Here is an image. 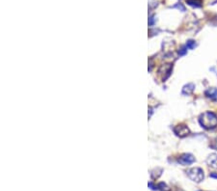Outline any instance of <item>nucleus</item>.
Returning a JSON list of instances; mask_svg holds the SVG:
<instances>
[{"label": "nucleus", "instance_id": "f257e3e1", "mask_svg": "<svg viewBox=\"0 0 217 191\" xmlns=\"http://www.w3.org/2000/svg\"><path fill=\"white\" fill-rule=\"evenodd\" d=\"M199 123L202 127L207 128V130L214 128L217 126V115L210 111L205 112L200 116Z\"/></svg>", "mask_w": 217, "mask_h": 191}, {"label": "nucleus", "instance_id": "f03ea898", "mask_svg": "<svg viewBox=\"0 0 217 191\" xmlns=\"http://www.w3.org/2000/svg\"><path fill=\"white\" fill-rule=\"evenodd\" d=\"M188 178L195 182H201L204 179V172L201 168H191L186 171Z\"/></svg>", "mask_w": 217, "mask_h": 191}, {"label": "nucleus", "instance_id": "7ed1b4c3", "mask_svg": "<svg viewBox=\"0 0 217 191\" xmlns=\"http://www.w3.org/2000/svg\"><path fill=\"white\" fill-rule=\"evenodd\" d=\"M174 132L179 137H185L189 134V128L185 124H179L174 128Z\"/></svg>", "mask_w": 217, "mask_h": 191}, {"label": "nucleus", "instance_id": "20e7f679", "mask_svg": "<svg viewBox=\"0 0 217 191\" xmlns=\"http://www.w3.org/2000/svg\"><path fill=\"white\" fill-rule=\"evenodd\" d=\"M179 162L182 165H189L195 162V157L190 153H184L179 158Z\"/></svg>", "mask_w": 217, "mask_h": 191}, {"label": "nucleus", "instance_id": "39448f33", "mask_svg": "<svg viewBox=\"0 0 217 191\" xmlns=\"http://www.w3.org/2000/svg\"><path fill=\"white\" fill-rule=\"evenodd\" d=\"M207 162L208 164V166H210L214 169H217V155H210L207 159Z\"/></svg>", "mask_w": 217, "mask_h": 191}, {"label": "nucleus", "instance_id": "423d86ee", "mask_svg": "<svg viewBox=\"0 0 217 191\" xmlns=\"http://www.w3.org/2000/svg\"><path fill=\"white\" fill-rule=\"evenodd\" d=\"M205 96L210 100H217V89L216 88H208L205 91Z\"/></svg>", "mask_w": 217, "mask_h": 191}, {"label": "nucleus", "instance_id": "0eeeda50", "mask_svg": "<svg viewBox=\"0 0 217 191\" xmlns=\"http://www.w3.org/2000/svg\"><path fill=\"white\" fill-rule=\"evenodd\" d=\"M194 88H195L194 84H192V83L187 84V85H185L184 87L182 88V94L183 95H187V96L190 95V94H192L193 91H194Z\"/></svg>", "mask_w": 217, "mask_h": 191}, {"label": "nucleus", "instance_id": "6e6552de", "mask_svg": "<svg viewBox=\"0 0 217 191\" xmlns=\"http://www.w3.org/2000/svg\"><path fill=\"white\" fill-rule=\"evenodd\" d=\"M187 4L198 8L202 6V0H187Z\"/></svg>", "mask_w": 217, "mask_h": 191}, {"label": "nucleus", "instance_id": "1a4fd4ad", "mask_svg": "<svg viewBox=\"0 0 217 191\" xmlns=\"http://www.w3.org/2000/svg\"><path fill=\"white\" fill-rule=\"evenodd\" d=\"M195 46H196V43H195L194 41H192V40H189L186 43V47L189 49H193Z\"/></svg>", "mask_w": 217, "mask_h": 191}, {"label": "nucleus", "instance_id": "9d476101", "mask_svg": "<svg viewBox=\"0 0 217 191\" xmlns=\"http://www.w3.org/2000/svg\"><path fill=\"white\" fill-rule=\"evenodd\" d=\"M186 52H187V47L186 46H182V47H181V49L179 50V54L181 55V56L185 55Z\"/></svg>", "mask_w": 217, "mask_h": 191}, {"label": "nucleus", "instance_id": "9b49d317", "mask_svg": "<svg viewBox=\"0 0 217 191\" xmlns=\"http://www.w3.org/2000/svg\"><path fill=\"white\" fill-rule=\"evenodd\" d=\"M158 187L159 188L162 190V191H169L170 189H169V187L165 184V183H163V182H161V183H159V185H158Z\"/></svg>", "mask_w": 217, "mask_h": 191}, {"label": "nucleus", "instance_id": "f8f14e48", "mask_svg": "<svg viewBox=\"0 0 217 191\" xmlns=\"http://www.w3.org/2000/svg\"><path fill=\"white\" fill-rule=\"evenodd\" d=\"M210 147L212 149H214V150H217V139H215L214 141H212V143L210 144Z\"/></svg>", "mask_w": 217, "mask_h": 191}, {"label": "nucleus", "instance_id": "ddd939ff", "mask_svg": "<svg viewBox=\"0 0 217 191\" xmlns=\"http://www.w3.org/2000/svg\"><path fill=\"white\" fill-rule=\"evenodd\" d=\"M175 8H179V9H182V11H185V8L184 7H183L182 4H178V5H176L175 6Z\"/></svg>", "mask_w": 217, "mask_h": 191}, {"label": "nucleus", "instance_id": "4468645a", "mask_svg": "<svg viewBox=\"0 0 217 191\" xmlns=\"http://www.w3.org/2000/svg\"><path fill=\"white\" fill-rule=\"evenodd\" d=\"M209 176H210V178H215V179H217V174L212 173V174H210Z\"/></svg>", "mask_w": 217, "mask_h": 191}, {"label": "nucleus", "instance_id": "2eb2a0df", "mask_svg": "<svg viewBox=\"0 0 217 191\" xmlns=\"http://www.w3.org/2000/svg\"><path fill=\"white\" fill-rule=\"evenodd\" d=\"M150 25L153 24V17L150 18Z\"/></svg>", "mask_w": 217, "mask_h": 191}]
</instances>
